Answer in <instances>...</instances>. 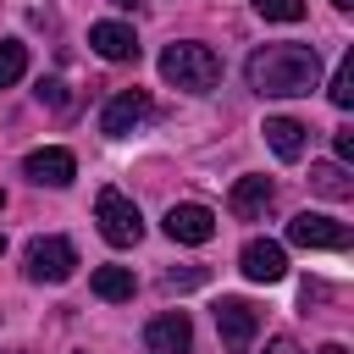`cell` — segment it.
Instances as JSON below:
<instances>
[{"mask_svg": "<svg viewBox=\"0 0 354 354\" xmlns=\"http://www.w3.org/2000/svg\"><path fill=\"white\" fill-rule=\"evenodd\" d=\"M332 144H337V160L348 166V160H354V127H337V133H332Z\"/></svg>", "mask_w": 354, "mask_h": 354, "instance_id": "obj_22", "label": "cell"}, {"mask_svg": "<svg viewBox=\"0 0 354 354\" xmlns=\"http://www.w3.org/2000/svg\"><path fill=\"white\" fill-rule=\"evenodd\" d=\"M88 44H94V55H105V61H138V33H133L127 22H94V28H88Z\"/></svg>", "mask_w": 354, "mask_h": 354, "instance_id": "obj_13", "label": "cell"}, {"mask_svg": "<svg viewBox=\"0 0 354 354\" xmlns=\"http://www.w3.org/2000/svg\"><path fill=\"white\" fill-rule=\"evenodd\" d=\"M160 77L171 83V88H188V94H205V88H216L221 83V55L210 50V44H166L160 50Z\"/></svg>", "mask_w": 354, "mask_h": 354, "instance_id": "obj_2", "label": "cell"}, {"mask_svg": "<svg viewBox=\"0 0 354 354\" xmlns=\"http://www.w3.org/2000/svg\"><path fill=\"white\" fill-rule=\"evenodd\" d=\"M238 271H243L249 282H282V277H288V254H282V243H271V238H249V243L238 249Z\"/></svg>", "mask_w": 354, "mask_h": 354, "instance_id": "obj_9", "label": "cell"}, {"mask_svg": "<svg viewBox=\"0 0 354 354\" xmlns=\"http://www.w3.org/2000/svg\"><path fill=\"white\" fill-rule=\"evenodd\" d=\"M310 188H315L321 199H348V194H354V177H348L343 160H315V166H310Z\"/></svg>", "mask_w": 354, "mask_h": 354, "instance_id": "obj_15", "label": "cell"}, {"mask_svg": "<svg viewBox=\"0 0 354 354\" xmlns=\"http://www.w3.org/2000/svg\"><path fill=\"white\" fill-rule=\"evenodd\" d=\"M149 111H155V105H149L144 88H122V94H111V105L100 111V133H105V138H127L138 122H149Z\"/></svg>", "mask_w": 354, "mask_h": 354, "instance_id": "obj_7", "label": "cell"}, {"mask_svg": "<svg viewBox=\"0 0 354 354\" xmlns=\"http://www.w3.org/2000/svg\"><path fill=\"white\" fill-rule=\"evenodd\" d=\"M144 348H149V354H188V348H194V326H188V315H183V310L155 315V321L144 326Z\"/></svg>", "mask_w": 354, "mask_h": 354, "instance_id": "obj_10", "label": "cell"}, {"mask_svg": "<svg viewBox=\"0 0 354 354\" xmlns=\"http://www.w3.org/2000/svg\"><path fill=\"white\" fill-rule=\"evenodd\" d=\"M22 171H28V183H39V188H66V183L77 177V160H72V149L44 144V149H28Z\"/></svg>", "mask_w": 354, "mask_h": 354, "instance_id": "obj_8", "label": "cell"}, {"mask_svg": "<svg viewBox=\"0 0 354 354\" xmlns=\"http://www.w3.org/2000/svg\"><path fill=\"white\" fill-rule=\"evenodd\" d=\"M94 221H100V238L116 243V249H133V243L144 238V216H138V205H133L122 188H100V199H94Z\"/></svg>", "mask_w": 354, "mask_h": 354, "instance_id": "obj_3", "label": "cell"}, {"mask_svg": "<svg viewBox=\"0 0 354 354\" xmlns=\"http://www.w3.org/2000/svg\"><path fill=\"white\" fill-rule=\"evenodd\" d=\"M33 94H39V105H55V111H61V105H66V88H61V83H55V77H44V83H39V88H33Z\"/></svg>", "mask_w": 354, "mask_h": 354, "instance_id": "obj_21", "label": "cell"}, {"mask_svg": "<svg viewBox=\"0 0 354 354\" xmlns=\"http://www.w3.org/2000/svg\"><path fill=\"white\" fill-rule=\"evenodd\" d=\"M216 332H221V348L227 354H249V343L260 332V310L249 299H221L216 304Z\"/></svg>", "mask_w": 354, "mask_h": 354, "instance_id": "obj_5", "label": "cell"}, {"mask_svg": "<svg viewBox=\"0 0 354 354\" xmlns=\"http://www.w3.org/2000/svg\"><path fill=\"white\" fill-rule=\"evenodd\" d=\"M266 354H299V343H293V337H271V348H266Z\"/></svg>", "mask_w": 354, "mask_h": 354, "instance_id": "obj_23", "label": "cell"}, {"mask_svg": "<svg viewBox=\"0 0 354 354\" xmlns=\"http://www.w3.org/2000/svg\"><path fill=\"white\" fill-rule=\"evenodd\" d=\"M28 72V44L22 39H0V88H11Z\"/></svg>", "mask_w": 354, "mask_h": 354, "instance_id": "obj_17", "label": "cell"}, {"mask_svg": "<svg viewBox=\"0 0 354 354\" xmlns=\"http://www.w3.org/2000/svg\"><path fill=\"white\" fill-rule=\"evenodd\" d=\"M266 144L277 149V160H299L304 155V138H310V127L304 122H293V116H266Z\"/></svg>", "mask_w": 354, "mask_h": 354, "instance_id": "obj_14", "label": "cell"}, {"mask_svg": "<svg viewBox=\"0 0 354 354\" xmlns=\"http://www.w3.org/2000/svg\"><path fill=\"white\" fill-rule=\"evenodd\" d=\"M326 94H332V105H337V111H348V105H354V55H343V61H337V72H332Z\"/></svg>", "mask_w": 354, "mask_h": 354, "instance_id": "obj_18", "label": "cell"}, {"mask_svg": "<svg viewBox=\"0 0 354 354\" xmlns=\"http://www.w3.org/2000/svg\"><path fill=\"white\" fill-rule=\"evenodd\" d=\"M271 199H277V183H271V177H238L232 194H227V210H232L238 221H260V216L271 210Z\"/></svg>", "mask_w": 354, "mask_h": 354, "instance_id": "obj_12", "label": "cell"}, {"mask_svg": "<svg viewBox=\"0 0 354 354\" xmlns=\"http://www.w3.org/2000/svg\"><path fill=\"white\" fill-rule=\"evenodd\" d=\"M288 243H299V249H348V221L299 210V216L288 221Z\"/></svg>", "mask_w": 354, "mask_h": 354, "instance_id": "obj_6", "label": "cell"}, {"mask_svg": "<svg viewBox=\"0 0 354 354\" xmlns=\"http://www.w3.org/2000/svg\"><path fill=\"white\" fill-rule=\"evenodd\" d=\"M22 260H28L22 271H28L33 282H66V277L77 271V249H72L66 238H33Z\"/></svg>", "mask_w": 354, "mask_h": 354, "instance_id": "obj_4", "label": "cell"}, {"mask_svg": "<svg viewBox=\"0 0 354 354\" xmlns=\"http://www.w3.org/2000/svg\"><path fill=\"white\" fill-rule=\"evenodd\" d=\"M0 210H6V194H0Z\"/></svg>", "mask_w": 354, "mask_h": 354, "instance_id": "obj_28", "label": "cell"}, {"mask_svg": "<svg viewBox=\"0 0 354 354\" xmlns=\"http://www.w3.org/2000/svg\"><path fill=\"white\" fill-rule=\"evenodd\" d=\"M205 277H210L205 266H171V271H166L160 282H166V293H188V288H199Z\"/></svg>", "mask_w": 354, "mask_h": 354, "instance_id": "obj_20", "label": "cell"}, {"mask_svg": "<svg viewBox=\"0 0 354 354\" xmlns=\"http://www.w3.org/2000/svg\"><path fill=\"white\" fill-rule=\"evenodd\" d=\"M254 11H260L266 22H299L310 6H304V0H254Z\"/></svg>", "mask_w": 354, "mask_h": 354, "instance_id": "obj_19", "label": "cell"}, {"mask_svg": "<svg viewBox=\"0 0 354 354\" xmlns=\"http://www.w3.org/2000/svg\"><path fill=\"white\" fill-rule=\"evenodd\" d=\"M315 354H348V348H343V343H326V348H315Z\"/></svg>", "mask_w": 354, "mask_h": 354, "instance_id": "obj_25", "label": "cell"}, {"mask_svg": "<svg viewBox=\"0 0 354 354\" xmlns=\"http://www.w3.org/2000/svg\"><path fill=\"white\" fill-rule=\"evenodd\" d=\"M88 288H94L100 299H111V304H122V299H133V293H138V277H133L127 266H100V271L88 277Z\"/></svg>", "mask_w": 354, "mask_h": 354, "instance_id": "obj_16", "label": "cell"}, {"mask_svg": "<svg viewBox=\"0 0 354 354\" xmlns=\"http://www.w3.org/2000/svg\"><path fill=\"white\" fill-rule=\"evenodd\" d=\"M332 6H337V11H348V6H354V0H332Z\"/></svg>", "mask_w": 354, "mask_h": 354, "instance_id": "obj_26", "label": "cell"}, {"mask_svg": "<svg viewBox=\"0 0 354 354\" xmlns=\"http://www.w3.org/2000/svg\"><path fill=\"white\" fill-rule=\"evenodd\" d=\"M166 238L171 243H210L216 238V210H205V205H171L166 210Z\"/></svg>", "mask_w": 354, "mask_h": 354, "instance_id": "obj_11", "label": "cell"}, {"mask_svg": "<svg viewBox=\"0 0 354 354\" xmlns=\"http://www.w3.org/2000/svg\"><path fill=\"white\" fill-rule=\"evenodd\" d=\"M0 254H6V232H0Z\"/></svg>", "mask_w": 354, "mask_h": 354, "instance_id": "obj_27", "label": "cell"}, {"mask_svg": "<svg viewBox=\"0 0 354 354\" xmlns=\"http://www.w3.org/2000/svg\"><path fill=\"white\" fill-rule=\"evenodd\" d=\"M243 77L266 100H293V94H310L315 88L321 55H315V44H260L243 61Z\"/></svg>", "mask_w": 354, "mask_h": 354, "instance_id": "obj_1", "label": "cell"}, {"mask_svg": "<svg viewBox=\"0 0 354 354\" xmlns=\"http://www.w3.org/2000/svg\"><path fill=\"white\" fill-rule=\"evenodd\" d=\"M111 6H122V11H138V6H144V0H111Z\"/></svg>", "mask_w": 354, "mask_h": 354, "instance_id": "obj_24", "label": "cell"}]
</instances>
